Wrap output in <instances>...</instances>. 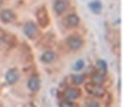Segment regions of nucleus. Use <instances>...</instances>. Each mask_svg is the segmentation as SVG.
Masks as SVG:
<instances>
[{"mask_svg":"<svg viewBox=\"0 0 124 107\" xmlns=\"http://www.w3.org/2000/svg\"><path fill=\"white\" fill-rule=\"evenodd\" d=\"M87 91L91 95L96 96V97H102V96H104V93H106L104 89H103L102 86H99V85H94V83L87 85Z\"/></svg>","mask_w":124,"mask_h":107,"instance_id":"1","label":"nucleus"},{"mask_svg":"<svg viewBox=\"0 0 124 107\" xmlns=\"http://www.w3.org/2000/svg\"><path fill=\"white\" fill-rule=\"evenodd\" d=\"M24 33H25V35L27 37L34 39L37 35V26L34 23H31V21H30V23H26L24 25Z\"/></svg>","mask_w":124,"mask_h":107,"instance_id":"2","label":"nucleus"},{"mask_svg":"<svg viewBox=\"0 0 124 107\" xmlns=\"http://www.w3.org/2000/svg\"><path fill=\"white\" fill-rule=\"evenodd\" d=\"M36 16H37V20L41 26H46L48 24V14L45 8H40L36 13Z\"/></svg>","mask_w":124,"mask_h":107,"instance_id":"3","label":"nucleus"},{"mask_svg":"<svg viewBox=\"0 0 124 107\" xmlns=\"http://www.w3.org/2000/svg\"><path fill=\"white\" fill-rule=\"evenodd\" d=\"M16 18V15L14 14L13 10L10 9H5L3 10V11H0V19H1V21H4V23H11V21H14Z\"/></svg>","mask_w":124,"mask_h":107,"instance_id":"4","label":"nucleus"},{"mask_svg":"<svg viewBox=\"0 0 124 107\" xmlns=\"http://www.w3.org/2000/svg\"><path fill=\"white\" fill-rule=\"evenodd\" d=\"M5 79H6V82H8V83L14 85V83H16V82L19 81V72H17L16 70H14V69L9 70V71L6 72Z\"/></svg>","mask_w":124,"mask_h":107,"instance_id":"5","label":"nucleus"},{"mask_svg":"<svg viewBox=\"0 0 124 107\" xmlns=\"http://www.w3.org/2000/svg\"><path fill=\"white\" fill-rule=\"evenodd\" d=\"M67 8H68L67 0H57V1L54 4V9H55L56 14H62L65 10H67Z\"/></svg>","mask_w":124,"mask_h":107,"instance_id":"6","label":"nucleus"},{"mask_svg":"<svg viewBox=\"0 0 124 107\" xmlns=\"http://www.w3.org/2000/svg\"><path fill=\"white\" fill-rule=\"evenodd\" d=\"M67 44L70 46V49L72 50H78L82 46V40L78 36H70L67 40Z\"/></svg>","mask_w":124,"mask_h":107,"instance_id":"7","label":"nucleus"},{"mask_svg":"<svg viewBox=\"0 0 124 107\" xmlns=\"http://www.w3.org/2000/svg\"><path fill=\"white\" fill-rule=\"evenodd\" d=\"M79 95H81V92L78 89H67L65 92V97L67 101L71 102V101H75L76 98H78Z\"/></svg>","mask_w":124,"mask_h":107,"instance_id":"8","label":"nucleus"},{"mask_svg":"<svg viewBox=\"0 0 124 107\" xmlns=\"http://www.w3.org/2000/svg\"><path fill=\"white\" fill-rule=\"evenodd\" d=\"M27 87L31 90V91H37L40 89V79L37 76H32L30 77L29 82H27Z\"/></svg>","mask_w":124,"mask_h":107,"instance_id":"9","label":"nucleus"},{"mask_svg":"<svg viewBox=\"0 0 124 107\" xmlns=\"http://www.w3.org/2000/svg\"><path fill=\"white\" fill-rule=\"evenodd\" d=\"M55 59H56V55H55L52 51H45L42 55H41V61H42V62H46V63L52 62Z\"/></svg>","mask_w":124,"mask_h":107,"instance_id":"10","label":"nucleus"},{"mask_svg":"<svg viewBox=\"0 0 124 107\" xmlns=\"http://www.w3.org/2000/svg\"><path fill=\"white\" fill-rule=\"evenodd\" d=\"M106 77H104V73H102V72H96L94 75L92 76V83H94V85H101L104 82Z\"/></svg>","mask_w":124,"mask_h":107,"instance_id":"11","label":"nucleus"},{"mask_svg":"<svg viewBox=\"0 0 124 107\" xmlns=\"http://www.w3.org/2000/svg\"><path fill=\"white\" fill-rule=\"evenodd\" d=\"M88 6L94 14H99L102 11V3L98 1V0H93V1H91Z\"/></svg>","mask_w":124,"mask_h":107,"instance_id":"12","label":"nucleus"},{"mask_svg":"<svg viewBox=\"0 0 124 107\" xmlns=\"http://www.w3.org/2000/svg\"><path fill=\"white\" fill-rule=\"evenodd\" d=\"M67 23L70 26H77L79 24V18L76 14H71L67 16Z\"/></svg>","mask_w":124,"mask_h":107,"instance_id":"13","label":"nucleus"},{"mask_svg":"<svg viewBox=\"0 0 124 107\" xmlns=\"http://www.w3.org/2000/svg\"><path fill=\"white\" fill-rule=\"evenodd\" d=\"M97 66L99 69V71L103 73V72H107V69H108V65H107V62L104 60H98L97 62Z\"/></svg>","mask_w":124,"mask_h":107,"instance_id":"14","label":"nucleus"},{"mask_svg":"<svg viewBox=\"0 0 124 107\" xmlns=\"http://www.w3.org/2000/svg\"><path fill=\"white\" fill-rule=\"evenodd\" d=\"M83 67H85V61H83V60H77V61L75 62L73 69H75L76 71H79V70H82Z\"/></svg>","mask_w":124,"mask_h":107,"instance_id":"15","label":"nucleus"},{"mask_svg":"<svg viewBox=\"0 0 124 107\" xmlns=\"http://www.w3.org/2000/svg\"><path fill=\"white\" fill-rule=\"evenodd\" d=\"M83 79H85L83 75H76V76L72 77V81H73L76 85H79V83L83 82Z\"/></svg>","mask_w":124,"mask_h":107,"instance_id":"16","label":"nucleus"},{"mask_svg":"<svg viewBox=\"0 0 124 107\" xmlns=\"http://www.w3.org/2000/svg\"><path fill=\"white\" fill-rule=\"evenodd\" d=\"M60 107H75V106H73V103L70 102V101H65V102H62L60 105Z\"/></svg>","mask_w":124,"mask_h":107,"instance_id":"17","label":"nucleus"},{"mask_svg":"<svg viewBox=\"0 0 124 107\" xmlns=\"http://www.w3.org/2000/svg\"><path fill=\"white\" fill-rule=\"evenodd\" d=\"M89 107H99V106H98L97 103H91V106H89Z\"/></svg>","mask_w":124,"mask_h":107,"instance_id":"18","label":"nucleus"},{"mask_svg":"<svg viewBox=\"0 0 124 107\" xmlns=\"http://www.w3.org/2000/svg\"><path fill=\"white\" fill-rule=\"evenodd\" d=\"M1 4H3V0H0V6H1Z\"/></svg>","mask_w":124,"mask_h":107,"instance_id":"19","label":"nucleus"}]
</instances>
